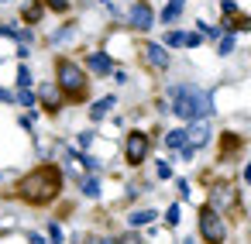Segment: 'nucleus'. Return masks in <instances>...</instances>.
Listing matches in <instances>:
<instances>
[{
	"label": "nucleus",
	"mask_w": 251,
	"mask_h": 244,
	"mask_svg": "<svg viewBox=\"0 0 251 244\" xmlns=\"http://www.w3.org/2000/svg\"><path fill=\"white\" fill-rule=\"evenodd\" d=\"M62 169L59 165H38V169H31L28 175H21L18 179V186H14V196L21 199V203H28V206H49L59 193H62Z\"/></svg>",
	"instance_id": "nucleus-1"
},
{
	"label": "nucleus",
	"mask_w": 251,
	"mask_h": 244,
	"mask_svg": "<svg viewBox=\"0 0 251 244\" xmlns=\"http://www.w3.org/2000/svg\"><path fill=\"white\" fill-rule=\"evenodd\" d=\"M169 110L179 117V121H206L213 114V103H210V93L200 90L196 83H176L169 86Z\"/></svg>",
	"instance_id": "nucleus-2"
},
{
	"label": "nucleus",
	"mask_w": 251,
	"mask_h": 244,
	"mask_svg": "<svg viewBox=\"0 0 251 244\" xmlns=\"http://www.w3.org/2000/svg\"><path fill=\"white\" fill-rule=\"evenodd\" d=\"M52 83H55L59 93H62L66 100H73V103H83V100L90 97V73H86L76 59H69V55L55 59V79H52Z\"/></svg>",
	"instance_id": "nucleus-3"
},
{
	"label": "nucleus",
	"mask_w": 251,
	"mask_h": 244,
	"mask_svg": "<svg viewBox=\"0 0 251 244\" xmlns=\"http://www.w3.org/2000/svg\"><path fill=\"white\" fill-rule=\"evenodd\" d=\"M196 230H200V241L203 244H224L227 241V220H224V213H217L210 206H200Z\"/></svg>",
	"instance_id": "nucleus-4"
},
{
	"label": "nucleus",
	"mask_w": 251,
	"mask_h": 244,
	"mask_svg": "<svg viewBox=\"0 0 251 244\" xmlns=\"http://www.w3.org/2000/svg\"><path fill=\"white\" fill-rule=\"evenodd\" d=\"M148 148H151V141H148L145 131H127V138H124V158H127L131 169H138L148 158Z\"/></svg>",
	"instance_id": "nucleus-5"
},
{
	"label": "nucleus",
	"mask_w": 251,
	"mask_h": 244,
	"mask_svg": "<svg viewBox=\"0 0 251 244\" xmlns=\"http://www.w3.org/2000/svg\"><path fill=\"white\" fill-rule=\"evenodd\" d=\"M206 206L227 217V210L237 206V186H234V182H217V186H210V199H206Z\"/></svg>",
	"instance_id": "nucleus-6"
},
{
	"label": "nucleus",
	"mask_w": 251,
	"mask_h": 244,
	"mask_svg": "<svg viewBox=\"0 0 251 244\" xmlns=\"http://www.w3.org/2000/svg\"><path fill=\"white\" fill-rule=\"evenodd\" d=\"M141 62L155 73H169L172 66V52H165L158 42H141Z\"/></svg>",
	"instance_id": "nucleus-7"
},
{
	"label": "nucleus",
	"mask_w": 251,
	"mask_h": 244,
	"mask_svg": "<svg viewBox=\"0 0 251 244\" xmlns=\"http://www.w3.org/2000/svg\"><path fill=\"white\" fill-rule=\"evenodd\" d=\"M35 103H38L45 114H59V110L66 107V97H62V93H59V86L49 79V83H42V86H38V93H35Z\"/></svg>",
	"instance_id": "nucleus-8"
},
{
	"label": "nucleus",
	"mask_w": 251,
	"mask_h": 244,
	"mask_svg": "<svg viewBox=\"0 0 251 244\" xmlns=\"http://www.w3.org/2000/svg\"><path fill=\"white\" fill-rule=\"evenodd\" d=\"M151 24H155L151 4H148V0H138V4L131 7V14H127V28H131V31H148Z\"/></svg>",
	"instance_id": "nucleus-9"
},
{
	"label": "nucleus",
	"mask_w": 251,
	"mask_h": 244,
	"mask_svg": "<svg viewBox=\"0 0 251 244\" xmlns=\"http://www.w3.org/2000/svg\"><path fill=\"white\" fill-rule=\"evenodd\" d=\"M206 141H210V124H206V121H189V127H186V145L200 151Z\"/></svg>",
	"instance_id": "nucleus-10"
},
{
	"label": "nucleus",
	"mask_w": 251,
	"mask_h": 244,
	"mask_svg": "<svg viewBox=\"0 0 251 244\" xmlns=\"http://www.w3.org/2000/svg\"><path fill=\"white\" fill-rule=\"evenodd\" d=\"M83 69L86 73H97V76H110L114 73V59L107 52H93V55H86V66Z\"/></svg>",
	"instance_id": "nucleus-11"
},
{
	"label": "nucleus",
	"mask_w": 251,
	"mask_h": 244,
	"mask_svg": "<svg viewBox=\"0 0 251 244\" xmlns=\"http://www.w3.org/2000/svg\"><path fill=\"white\" fill-rule=\"evenodd\" d=\"M110 107H117V97H100L93 107H90V121H103L110 114Z\"/></svg>",
	"instance_id": "nucleus-12"
},
{
	"label": "nucleus",
	"mask_w": 251,
	"mask_h": 244,
	"mask_svg": "<svg viewBox=\"0 0 251 244\" xmlns=\"http://www.w3.org/2000/svg\"><path fill=\"white\" fill-rule=\"evenodd\" d=\"M45 18V7L38 4V0H28V4L21 7V21H28V24H38Z\"/></svg>",
	"instance_id": "nucleus-13"
},
{
	"label": "nucleus",
	"mask_w": 251,
	"mask_h": 244,
	"mask_svg": "<svg viewBox=\"0 0 251 244\" xmlns=\"http://www.w3.org/2000/svg\"><path fill=\"white\" fill-rule=\"evenodd\" d=\"M165 148H169V151H182V148H186V127H172V131L165 134Z\"/></svg>",
	"instance_id": "nucleus-14"
},
{
	"label": "nucleus",
	"mask_w": 251,
	"mask_h": 244,
	"mask_svg": "<svg viewBox=\"0 0 251 244\" xmlns=\"http://www.w3.org/2000/svg\"><path fill=\"white\" fill-rule=\"evenodd\" d=\"M182 7H186V0H169L165 11H162V24H176L179 14H182Z\"/></svg>",
	"instance_id": "nucleus-15"
},
{
	"label": "nucleus",
	"mask_w": 251,
	"mask_h": 244,
	"mask_svg": "<svg viewBox=\"0 0 251 244\" xmlns=\"http://www.w3.org/2000/svg\"><path fill=\"white\" fill-rule=\"evenodd\" d=\"M155 217H158L155 210H134V213L127 217V223H131V230H138V227H148Z\"/></svg>",
	"instance_id": "nucleus-16"
},
{
	"label": "nucleus",
	"mask_w": 251,
	"mask_h": 244,
	"mask_svg": "<svg viewBox=\"0 0 251 244\" xmlns=\"http://www.w3.org/2000/svg\"><path fill=\"white\" fill-rule=\"evenodd\" d=\"M79 193H83L86 199H97V196H100V179H97V175H83Z\"/></svg>",
	"instance_id": "nucleus-17"
},
{
	"label": "nucleus",
	"mask_w": 251,
	"mask_h": 244,
	"mask_svg": "<svg viewBox=\"0 0 251 244\" xmlns=\"http://www.w3.org/2000/svg\"><path fill=\"white\" fill-rule=\"evenodd\" d=\"M241 145H244V141H241L237 134H230V131H227V134L220 138V155H230V151H237Z\"/></svg>",
	"instance_id": "nucleus-18"
},
{
	"label": "nucleus",
	"mask_w": 251,
	"mask_h": 244,
	"mask_svg": "<svg viewBox=\"0 0 251 244\" xmlns=\"http://www.w3.org/2000/svg\"><path fill=\"white\" fill-rule=\"evenodd\" d=\"M182 45H186V31H169L162 42V49H182Z\"/></svg>",
	"instance_id": "nucleus-19"
},
{
	"label": "nucleus",
	"mask_w": 251,
	"mask_h": 244,
	"mask_svg": "<svg viewBox=\"0 0 251 244\" xmlns=\"http://www.w3.org/2000/svg\"><path fill=\"white\" fill-rule=\"evenodd\" d=\"M217 52H220V55H230V52H234V31H224V35H220Z\"/></svg>",
	"instance_id": "nucleus-20"
},
{
	"label": "nucleus",
	"mask_w": 251,
	"mask_h": 244,
	"mask_svg": "<svg viewBox=\"0 0 251 244\" xmlns=\"http://www.w3.org/2000/svg\"><path fill=\"white\" fill-rule=\"evenodd\" d=\"M18 90H31V69H28V62L18 66Z\"/></svg>",
	"instance_id": "nucleus-21"
},
{
	"label": "nucleus",
	"mask_w": 251,
	"mask_h": 244,
	"mask_svg": "<svg viewBox=\"0 0 251 244\" xmlns=\"http://www.w3.org/2000/svg\"><path fill=\"white\" fill-rule=\"evenodd\" d=\"M38 4L49 7V11H59V14H69V7H73L69 0H38Z\"/></svg>",
	"instance_id": "nucleus-22"
},
{
	"label": "nucleus",
	"mask_w": 251,
	"mask_h": 244,
	"mask_svg": "<svg viewBox=\"0 0 251 244\" xmlns=\"http://www.w3.org/2000/svg\"><path fill=\"white\" fill-rule=\"evenodd\" d=\"M14 103H21V107H28V110H31V107H38V103H35V93H31V90H18Z\"/></svg>",
	"instance_id": "nucleus-23"
},
{
	"label": "nucleus",
	"mask_w": 251,
	"mask_h": 244,
	"mask_svg": "<svg viewBox=\"0 0 251 244\" xmlns=\"http://www.w3.org/2000/svg\"><path fill=\"white\" fill-rule=\"evenodd\" d=\"M49 244H66V234H62V227L55 220L49 223Z\"/></svg>",
	"instance_id": "nucleus-24"
},
{
	"label": "nucleus",
	"mask_w": 251,
	"mask_h": 244,
	"mask_svg": "<svg viewBox=\"0 0 251 244\" xmlns=\"http://www.w3.org/2000/svg\"><path fill=\"white\" fill-rule=\"evenodd\" d=\"M14 38H18L25 49H28V45H35V31H31V28H18V31H14Z\"/></svg>",
	"instance_id": "nucleus-25"
},
{
	"label": "nucleus",
	"mask_w": 251,
	"mask_h": 244,
	"mask_svg": "<svg viewBox=\"0 0 251 244\" xmlns=\"http://www.w3.org/2000/svg\"><path fill=\"white\" fill-rule=\"evenodd\" d=\"M93 138H97L93 131H79V134H76V145H79L83 151H90V145H93Z\"/></svg>",
	"instance_id": "nucleus-26"
},
{
	"label": "nucleus",
	"mask_w": 251,
	"mask_h": 244,
	"mask_svg": "<svg viewBox=\"0 0 251 244\" xmlns=\"http://www.w3.org/2000/svg\"><path fill=\"white\" fill-rule=\"evenodd\" d=\"M117 244H148V241H145V237H141L138 230H127L124 237H117Z\"/></svg>",
	"instance_id": "nucleus-27"
},
{
	"label": "nucleus",
	"mask_w": 251,
	"mask_h": 244,
	"mask_svg": "<svg viewBox=\"0 0 251 244\" xmlns=\"http://www.w3.org/2000/svg\"><path fill=\"white\" fill-rule=\"evenodd\" d=\"M165 223H169V227H179V203H172V206L165 210Z\"/></svg>",
	"instance_id": "nucleus-28"
},
{
	"label": "nucleus",
	"mask_w": 251,
	"mask_h": 244,
	"mask_svg": "<svg viewBox=\"0 0 251 244\" xmlns=\"http://www.w3.org/2000/svg\"><path fill=\"white\" fill-rule=\"evenodd\" d=\"M69 38H73V24H66L62 31H55V35H52V45H59V42H69Z\"/></svg>",
	"instance_id": "nucleus-29"
},
{
	"label": "nucleus",
	"mask_w": 251,
	"mask_h": 244,
	"mask_svg": "<svg viewBox=\"0 0 251 244\" xmlns=\"http://www.w3.org/2000/svg\"><path fill=\"white\" fill-rule=\"evenodd\" d=\"M200 45H203V35H200V31H189V35H186V45H182V49H200Z\"/></svg>",
	"instance_id": "nucleus-30"
},
{
	"label": "nucleus",
	"mask_w": 251,
	"mask_h": 244,
	"mask_svg": "<svg viewBox=\"0 0 251 244\" xmlns=\"http://www.w3.org/2000/svg\"><path fill=\"white\" fill-rule=\"evenodd\" d=\"M220 14L234 18V14H241V11H237V4H234V0H220Z\"/></svg>",
	"instance_id": "nucleus-31"
},
{
	"label": "nucleus",
	"mask_w": 251,
	"mask_h": 244,
	"mask_svg": "<svg viewBox=\"0 0 251 244\" xmlns=\"http://www.w3.org/2000/svg\"><path fill=\"white\" fill-rule=\"evenodd\" d=\"M155 175H158V179H172V165H169V162H158V165H155Z\"/></svg>",
	"instance_id": "nucleus-32"
},
{
	"label": "nucleus",
	"mask_w": 251,
	"mask_h": 244,
	"mask_svg": "<svg viewBox=\"0 0 251 244\" xmlns=\"http://www.w3.org/2000/svg\"><path fill=\"white\" fill-rule=\"evenodd\" d=\"M83 244H117V237H86Z\"/></svg>",
	"instance_id": "nucleus-33"
},
{
	"label": "nucleus",
	"mask_w": 251,
	"mask_h": 244,
	"mask_svg": "<svg viewBox=\"0 0 251 244\" xmlns=\"http://www.w3.org/2000/svg\"><path fill=\"white\" fill-rule=\"evenodd\" d=\"M179 196H182V199H189V196H193V189H189V182H186V179H179Z\"/></svg>",
	"instance_id": "nucleus-34"
},
{
	"label": "nucleus",
	"mask_w": 251,
	"mask_h": 244,
	"mask_svg": "<svg viewBox=\"0 0 251 244\" xmlns=\"http://www.w3.org/2000/svg\"><path fill=\"white\" fill-rule=\"evenodd\" d=\"M0 103H14V93H11V90H4V86H0Z\"/></svg>",
	"instance_id": "nucleus-35"
},
{
	"label": "nucleus",
	"mask_w": 251,
	"mask_h": 244,
	"mask_svg": "<svg viewBox=\"0 0 251 244\" xmlns=\"http://www.w3.org/2000/svg\"><path fill=\"white\" fill-rule=\"evenodd\" d=\"M110 76H114V83H127V73H124V69H114Z\"/></svg>",
	"instance_id": "nucleus-36"
},
{
	"label": "nucleus",
	"mask_w": 251,
	"mask_h": 244,
	"mask_svg": "<svg viewBox=\"0 0 251 244\" xmlns=\"http://www.w3.org/2000/svg\"><path fill=\"white\" fill-rule=\"evenodd\" d=\"M14 31H18L14 24H0V35H7V38H14Z\"/></svg>",
	"instance_id": "nucleus-37"
},
{
	"label": "nucleus",
	"mask_w": 251,
	"mask_h": 244,
	"mask_svg": "<svg viewBox=\"0 0 251 244\" xmlns=\"http://www.w3.org/2000/svg\"><path fill=\"white\" fill-rule=\"evenodd\" d=\"M28 244H45V237H42V234H31V237H28Z\"/></svg>",
	"instance_id": "nucleus-38"
},
{
	"label": "nucleus",
	"mask_w": 251,
	"mask_h": 244,
	"mask_svg": "<svg viewBox=\"0 0 251 244\" xmlns=\"http://www.w3.org/2000/svg\"><path fill=\"white\" fill-rule=\"evenodd\" d=\"M182 244H196V241H182Z\"/></svg>",
	"instance_id": "nucleus-39"
}]
</instances>
